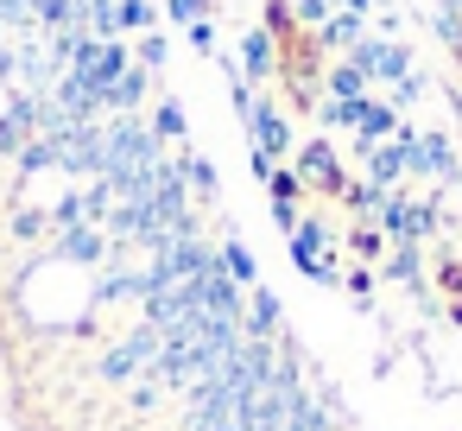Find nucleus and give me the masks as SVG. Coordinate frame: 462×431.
Listing matches in <instances>:
<instances>
[{
    "instance_id": "obj_8",
    "label": "nucleus",
    "mask_w": 462,
    "mask_h": 431,
    "mask_svg": "<svg viewBox=\"0 0 462 431\" xmlns=\"http://www.w3.org/2000/svg\"><path fill=\"white\" fill-rule=\"evenodd\" d=\"M298 178H317L323 191H342V165H336V153H329L323 140H310V146L298 153Z\"/></svg>"
},
{
    "instance_id": "obj_18",
    "label": "nucleus",
    "mask_w": 462,
    "mask_h": 431,
    "mask_svg": "<svg viewBox=\"0 0 462 431\" xmlns=\"http://www.w3.org/2000/svg\"><path fill=\"white\" fill-rule=\"evenodd\" d=\"M184 33H190V52H203V58L216 52V20H197V26H184Z\"/></svg>"
},
{
    "instance_id": "obj_16",
    "label": "nucleus",
    "mask_w": 462,
    "mask_h": 431,
    "mask_svg": "<svg viewBox=\"0 0 462 431\" xmlns=\"http://www.w3.org/2000/svg\"><path fill=\"white\" fill-rule=\"evenodd\" d=\"M266 191H273V203H298L304 178H298V172H273V178H266Z\"/></svg>"
},
{
    "instance_id": "obj_12",
    "label": "nucleus",
    "mask_w": 462,
    "mask_h": 431,
    "mask_svg": "<svg viewBox=\"0 0 462 431\" xmlns=\"http://www.w3.org/2000/svg\"><path fill=\"white\" fill-rule=\"evenodd\" d=\"M386 279H399L405 292H424V267H418V254H411V248H399V254L386 260Z\"/></svg>"
},
{
    "instance_id": "obj_3",
    "label": "nucleus",
    "mask_w": 462,
    "mask_h": 431,
    "mask_svg": "<svg viewBox=\"0 0 462 431\" xmlns=\"http://www.w3.org/2000/svg\"><path fill=\"white\" fill-rule=\"evenodd\" d=\"M380 222H386V235L399 241V248H411V241H424L430 235V210L424 203H411V197H386V210H380Z\"/></svg>"
},
{
    "instance_id": "obj_10",
    "label": "nucleus",
    "mask_w": 462,
    "mask_h": 431,
    "mask_svg": "<svg viewBox=\"0 0 462 431\" xmlns=\"http://www.w3.org/2000/svg\"><path fill=\"white\" fill-rule=\"evenodd\" d=\"M361 96H367V77L355 64H336L329 70V102H361Z\"/></svg>"
},
{
    "instance_id": "obj_4",
    "label": "nucleus",
    "mask_w": 462,
    "mask_h": 431,
    "mask_svg": "<svg viewBox=\"0 0 462 431\" xmlns=\"http://www.w3.org/2000/svg\"><path fill=\"white\" fill-rule=\"evenodd\" d=\"M279 70V52H273V33L266 26H254L247 39H241V77H254V83H266Z\"/></svg>"
},
{
    "instance_id": "obj_19",
    "label": "nucleus",
    "mask_w": 462,
    "mask_h": 431,
    "mask_svg": "<svg viewBox=\"0 0 462 431\" xmlns=\"http://www.w3.org/2000/svg\"><path fill=\"white\" fill-rule=\"evenodd\" d=\"M159 64H165V39L146 33V39H140V70H159Z\"/></svg>"
},
{
    "instance_id": "obj_1",
    "label": "nucleus",
    "mask_w": 462,
    "mask_h": 431,
    "mask_svg": "<svg viewBox=\"0 0 462 431\" xmlns=\"http://www.w3.org/2000/svg\"><path fill=\"white\" fill-rule=\"evenodd\" d=\"M348 64H355L361 77H380V83H405V77H411V58H405V45H393V39H355Z\"/></svg>"
},
{
    "instance_id": "obj_20",
    "label": "nucleus",
    "mask_w": 462,
    "mask_h": 431,
    "mask_svg": "<svg viewBox=\"0 0 462 431\" xmlns=\"http://www.w3.org/2000/svg\"><path fill=\"white\" fill-rule=\"evenodd\" d=\"M329 7H336V0H298L291 14H298L304 26H323V20H329Z\"/></svg>"
},
{
    "instance_id": "obj_7",
    "label": "nucleus",
    "mask_w": 462,
    "mask_h": 431,
    "mask_svg": "<svg viewBox=\"0 0 462 431\" xmlns=\"http://www.w3.org/2000/svg\"><path fill=\"white\" fill-rule=\"evenodd\" d=\"M58 254H70V260H102L108 241H102L96 222H64V229H58Z\"/></svg>"
},
{
    "instance_id": "obj_21",
    "label": "nucleus",
    "mask_w": 462,
    "mask_h": 431,
    "mask_svg": "<svg viewBox=\"0 0 462 431\" xmlns=\"http://www.w3.org/2000/svg\"><path fill=\"white\" fill-rule=\"evenodd\" d=\"M342 286H348V292L367 305V292H374V273H367V267H348V273H342Z\"/></svg>"
},
{
    "instance_id": "obj_9",
    "label": "nucleus",
    "mask_w": 462,
    "mask_h": 431,
    "mask_svg": "<svg viewBox=\"0 0 462 431\" xmlns=\"http://www.w3.org/2000/svg\"><path fill=\"white\" fill-rule=\"evenodd\" d=\"M222 267H228V279H235L241 292H254V286H260V267H254V254H247V241H241V235H222Z\"/></svg>"
},
{
    "instance_id": "obj_17",
    "label": "nucleus",
    "mask_w": 462,
    "mask_h": 431,
    "mask_svg": "<svg viewBox=\"0 0 462 431\" xmlns=\"http://www.w3.org/2000/svg\"><path fill=\"white\" fill-rule=\"evenodd\" d=\"M115 14H121V26H134V33H140V26H152V7H146V0H121Z\"/></svg>"
},
{
    "instance_id": "obj_14",
    "label": "nucleus",
    "mask_w": 462,
    "mask_h": 431,
    "mask_svg": "<svg viewBox=\"0 0 462 431\" xmlns=\"http://www.w3.org/2000/svg\"><path fill=\"white\" fill-rule=\"evenodd\" d=\"M178 172H184V184H190V191H203V203L216 197V165H209V159H197V153H190Z\"/></svg>"
},
{
    "instance_id": "obj_15",
    "label": "nucleus",
    "mask_w": 462,
    "mask_h": 431,
    "mask_svg": "<svg viewBox=\"0 0 462 431\" xmlns=\"http://www.w3.org/2000/svg\"><path fill=\"white\" fill-rule=\"evenodd\" d=\"M152 127H159V140H184V108H178V102H159Z\"/></svg>"
},
{
    "instance_id": "obj_11",
    "label": "nucleus",
    "mask_w": 462,
    "mask_h": 431,
    "mask_svg": "<svg viewBox=\"0 0 462 431\" xmlns=\"http://www.w3.org/2000/svg\"><path fill=\"white\" fill-rule=\"evenodd\" d=\"M355 39H361V14H336V20H323V45L329 52H355Z\"/></svg>"
},
{
    "instance_id": "obj_2",
    "label": "nucleus",
    "mask_w": 462,
    "mask_h": 431,
    "mask_svg": "<svg viewBox=\"0 0 462 431\" xmlns=\"http://www.w3.org/2000/svg\"><path fill=\"white\" fill-rule=\"evenodd\" d=\"M405 172H411V178H456V153H449V140H443V134H411V146H405Z\"/></svg>"
},
{
    "instance_id": "obj_24",
    "label": "nucleus",
    "mask_w": 462,
    "mask_h": 431,
    "mask_svg": "<svg viewBox=\"0 0 462 431\" xmlns=\"http://www.w3.org/2000/svg\"><path fill=\"white\" fill-rule=\"evenodd\" d=\"M355 248L361 254H380V229H355Z\"/></svg>"
},
{
    "instance_id": "obj_6",
    "label": "nucleus",
    "mask_w": 462,
    "mask_h": 431,
    "mask_svg": "<svg viewBox=\"0 0 462 431\" xmlns=\"http://www.w3.org/2000/svg\"><path fill=\"white\" fill-rule=\"evenodd\" d=\"M146 77H152V70H140V64H134V70H121V77L102 89V108H108V115H134V108H140V96H146Z\"/></svg>"
},
{
    "instance_id": "obj_23",
    "label": "nucleus",
    "mask_w": 462,
    "mask_h": 431,
    "mask_svg": "<svg viewBox=\"0 0 462 431\" xmlns=\"http://www.w3.org/2000/svg\"><path fill=\"white\" fill-rule=\"evenodd\" d=\"M273 222L291 235V229H298V203H273Z\"/></svg>"
},
{
    "instance_id": "obj_5",
    "label": "nucleus",
    "mask_w": 462,
    "mask_h": 431,
    "mask_svg": "<svg viewBox=\"0 0 462 431\" xmlns=\"http://www.w3.org/2000/svg\"><path fill=\"white\" fill-rule=\"evenodd\" d=\"M247 127H254V146L266 153V159H279V153H291V127L266 108V102H254V115H247Z\"/></svg>"
},
{
    "instance_id": "obj_22",
    "label": "nucleus",
    "mask_w": 462,
    "mask_h": 431,
    "mask_svg": "<svg viewBox=\"0 0 462 431\" xmlns=\"http://www.w3.org/2000/svg\"><path fill=\"white\" fill-rule=\"evenodd\" d=\"M424 96V83L418 77H405V83H393V108H405V102H418Z\"/></svg>"
},
{
    "instance_id": "obj_13",
    "label": "nucleus",
    "mask_w": 462,
    "mask_h": 431,
    "mask_svg": "<svg viewBox=\"0 0 462 431\" xmlns=\"http://www.w3.org/2000/svg\"><path fill=\"white\" fill-rule=\"evenodd\" d=\"M317 248H323V229H317V222H298V229H291V260L310 267V260H323Z\"/></svg>"
}]
</instances>
